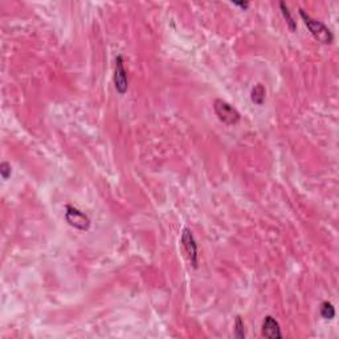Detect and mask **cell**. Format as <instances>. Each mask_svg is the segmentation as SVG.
<instances>
[{"mask_svg": "<svg viewBox=\"0 0 339 339\" xmlns=\"http://www.w3.org/2000/svg\"><path fill=\"white\" fill-rule=\"evenodd\" d=\"M299 16L302 17L305 25L308 27L312 36L317 42L325 45L332 44V42H334V34H332V32L330 31V28L325 23L312 17L310 15L306 14L304 10H299Z\"/></svg>", "mask_w": 339, "mask_h": 339, "instance_id": "6da1fadb", "label": "cell"}, {"mask_svg": "<svg viewBox=\"0 0 339 339\" xmlns=\"http://www.w3.org/2000/svg\"><path fill=\"white\" fill-rule=\"evenodd\" d=\"M265 97H267V90H265L264 85H262V84H257V85H254V88L252 89V93H250L252 102L258 105V106H261V105H264Z\"/></svg>", "mask_w": 339, "mask_h": 339, "instance_id": "52a82bcc", "label": "cell"}, {"mask_svg": "<svg viewBox=\"0 0 339 339\" xmlns=\"http://www.w3.org/2000/svg\"><path fill=\"white\" fill-rule=\"evenodd\" d=\"M213 110H215V114L217 116L220 122H223L228 126L239 124L241 120L240 113L231 103L225 102L223 99H216L213 102Z\"/></svg>", "mask_w": 339, "mask_h": 339, "instance_id": "7a4b0ae2", "label": "cell"}, {"mask_svg": "<svg viewBox=\"0 0 339 339\" xmlns=\"http://www.w3.org/2000/svg\"><path fill=\"white\" fill-rule=\"evenodd\" d=\"M278 6H280V10H281V12H282V16H284V19L286 20V24H288L289 29H290L291 32H294L295 29H297V23L294 21V17L291 16L289 7L286 6L285 2H280Z\"/></svg>", "mask_w": 339, "mask_h": 339, "instance_id": "ba28073f", "label": "cell"}, {"mask_svg": "<svg viewBox=\"0 0 339 339\" xmlns=\"http://www.w3.org/2000/svg\"><path fill=\"white\" fill-rule=\"evenodd\" d=\"M182 245L184 248L185 253L189 256L190 262L194 268H198L199 264V254H198V244L195 241V237L192 235L190 228H184L182 233Z\"/></svg>", "mask_w": 339, "mask_h": 339, "instance_id": "5b68a950", "label": "cell"}, {"mask_svg": "<svg viewBox=\"0 0 339 339\" xmlns=\"http://www.w3.org/2000/svg\"><path fill=\"white\" fill-rule=\"evenodd\" d=\"M261 334H262V336L269 339L282 338L281 326L272 315H267L262 321V325H261Z\"/></svg>", "mask_w": 339, "mask_h": 339, "instance_id": "8992f818", "label": "cell"}, {"mask_svg": "<svg viewBox=\"0 0 339 339\" xmlns=\"http://www.w3.org/2000/svg\"><path fill=\"white\" fill-rule=\"evenodd\" d=\"M11 172H12L11 166L8 165L7 162H2V163H0V175H2V178H3L4 180H7V179L11 176Z\"/></svg>", "mask_w": 339, "mask_h": 339, "instance_id": "8fae6325", "label": "cell"}, {"mask_svg": "<svg viewBox=\"0 0 339 339\" xmlns=\"http://www.w3.org/2000/svg\"><path fill=\"white\" fill-rule=\"evenodd\" d=\"M235 336L239 339L245 338V326H244L243 318L240 315H237L236 321H235Z\"/></svg>", "mask_w": 339, "mask_h": 339, "instance_id": "30bf717a", "label": "cell"}, {"mask_svg": "<svg viewBox=\"0 0 339 339\" xmlns=\"http://www.w3.org/2000/svg\"><path fill=\"white\" fill-rule=\"evenodd\" d=\"M65 220L70 227L80 231H88L90 228V219L80 209L72 206H66Z\"/></svg>", "mask_w": 339, "mask_h": 339, "instance_id": "3957f363", "label": "cell"}, {"mask_svg": "<svg viewBox=\"0 0 339 339\" xmlns=\"http://www.w3.org/2000/svg\"><path fill=\"white\" fill-rule=\"evenodd\" d=\"M233 6L243 8V10H248L250 4H249V2H233Z\"/></svg>", "mask_w": 339, "mask_h": 339, "instance_id": "7c38bea8", "label": "cell"}, {"mask_svg": "<svg viewBox=\"0 0 339 339\" xmlns=\"http://www.w3.org/2000/svg\"><path fill=\"white\" fill-rule=\"evenodd\" d=\"M114 86L118 94L124 96L129 89V77L125 69V61L122 56H117L116 58V69H114Z\"/></svg>", "mask_w": 339, "mask_h": 339, "instance_id": "277c9868", "label": "cell"}, {"mask_svg": "<svg viewBox=\"0 0 339 339\" xmlns=\"http://www.w3.org/2000/svg\"><path fill=\"white\" fill-rule=\"evenodd\" d=\"M319 314L322 315V318L330 321V319H332L335 317V308H334V305H332L331 302L327 301L322 302L321 309H319Z\"/></svg>", "mask_w": 339, "mask_h": 339, "instance_id": "9c48e42d", "label": "cell"}]
</instances>
